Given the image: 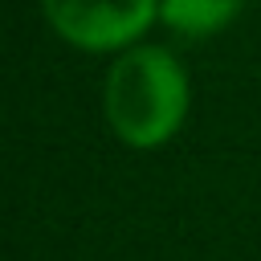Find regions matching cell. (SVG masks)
Listing matches in <instances>:
<instances>
[{"label":"cell","instance_id":"7a4b0ae2","mask_svg":"<svg viewBox=\"0 0 261 261\" xmlns=\"http://www.w3.org/2000/svg\"><path fill=\"white\" fill-rule=\"evenodd\" d=\"M45 12L69 45L118 49L151 24L155 0H45Z\"/></svg>","mask_w":261,"mask_h":261},{"label":"cell","instance_id":"3957f363","mask_svg":"<svg viewBox=\"0 0 261 261\" xmlns=\"http://www.w3.org/2000/svg\"><path fill=\"white\" fill-rule=\"evenodd\" d=\"M245 0H163V24L184 33V37H208L237 20Z\"/></svg>","mask_w":261,"mask_h":261},{"label":"cell","instance_id":"6da1fadb","mask_svg":"<svg viewBox=\"0 0 261 261\" xmlns=\"http://www.w3.org/2000/svg\"><path fill=\"white\" fill-rule=\"evenodd\" d=\"M184 114H188V73L167 49L143 45L114 61L106 77V118L122 143L159 147L179 130Z\"/></svg>","mask_w":261,"mask_h":261}]
</instances>
